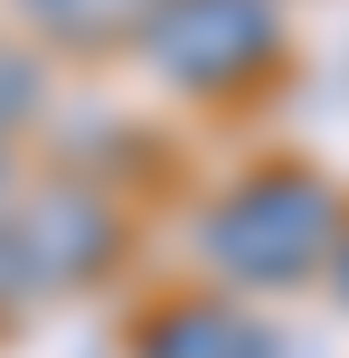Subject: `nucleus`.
Listing matches in <instances>:
<instances>
[{
  "label": "nucleus",
  "mask_w": 349,
  "mask_h": 358,
  "mask_svg": "<svg viewBox=\"0 0 349 358\" xmlns=\"http://www.w3.org/2000/svg\"><path fill=\"white\" fill-rule=\"evenodd\" d=\"M142 358H283V349L227 292H189V302H170V311L142 321Z\"/></svg>",
  "instance_id": "4"
},
{
  "label": "nucleus",
  "mask_w": 349,
  "mask_h": 358,
  "mask_svg": "<svg viewBox=\"0 0 349 358\" xmlns=\"http://www.w3.org/2000/svg\"><path fill=\"white\" fill-rule=\"evenodd\" d=\"M38 113H48V76H38L29 48L0 38V151H19V132H29Z\"/></svg>",
  "instance_id": "6"
},
{
  "label": "nucleus",
  "mask_w": 349,
  "mask_h": 358,
  "mask_svg": "<svg viewBox=\"0 0 349 358\" xmlns=\"http://www.w3.org/2000/svg\"><path fill=\"white\" fill-rule=\"evenodd\" d=\"M321 283H331V302L349 311V217H340V245H331V273H321Z\"/></svg>",
  "instance_id": "7"
},
{
  "label": "nucleus",
  "mask_w": 349,
  "mask_h": 358,
  "mask_svg": "<svg viewBox=\"0 0 349 358\" xmlns=\"http://www.w3.org/2000/svg\"><path fill=\"white\" fill-rule=\"evenodd\" d=\"M340 179L312 170V161H264V170H236L199 217V264L218 273V292H302L331 273V245H340Z\"/></svg>",
  "instance_id": "1"
},
{
  "label": "nucleus",
  "mask_w": 349,
  "mask_h": 358,
  "mask_svg": "<svg viewBox=\"0 0 349 358\" xmlns=\"http://www.w3.org/2000/svg\"><path fill=\"white\" fill-rule=\"evenodd\" d=\"M19 10L66 48H123V38H142L151 0H19Z\"/></svg>",
  "instance_id": "5"
},
{
  "label": "nucleus",
  "mask_w": 349,
  "mask_h": 358,
  "mask_svg": "<svg viewBox=\"0 0 349 358\" xmlns=\"http://www.w3.org/2000/svg\"><path fill=\"white\" fill-rule=\"evenodd\" d=\"M142 66L189 104H236L283 76V0H151Z\"/></svg>",
  "instance_id": "3"
},
{
  "label": "nucleus",
  "mask_w": 349,
  "mask_h": 358,
  "mask_svg": "<svg viewBox=\"0 0 349 358\" xmlns=\"http://www.w3.org/2000/svg\"><path fill=\"white\" fill-rule=\"evenodd\" d=\"M113 255H123V198L104 179H19V198L0 208V321L85 292L94 273H113Z\"/></svg>",
  "instance_id": "2"
},
{
  "label": "nucleus",
  "mask_w": 349,
  "mask_h": 358,
  "mask_svg": "<svg viewBox=\"0 0 349 358\" xmlns=\"http://www.w3.org/2000/svg\"><path fill=\"white\" fill-rule=\"evenodd\" d=\"M10 198H19V161L0 151V208H10Z\"/></svg>",
  "instance_id": "8"
}]
</instances>
